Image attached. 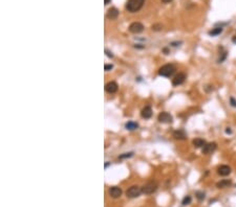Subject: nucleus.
<instances>
[{
	"instance_id": "f257e3e1",
	"label": "nucleus",
	"mask_w": 236,
	"mask_h": 207,
	"mask_svg": "<svg viewBox=\"0 0 236 207\" xmlns=\"http://www.w3.org/2000/svg\"><path fill=\"white\" fill-rule=\"evenodd\" d=\"M145 0H128L126 3V10L130 13H137L143 7Z\"/></svg>"
},
{
	"instance_id": "f03ea898",
	"label": "nucleus",
	"mask_w": 236,
	"mask_h": 207,
	"mask_svg": "<svg viewBox=\"0 0 236 207\" xmlns=\"http://www.w3.org/2000/svg\"><path fill=\"white\" fill-rule=\"evenodd\" d=\"M175 72V66L172 64H166L162 66L159 70V74L165 77H170L173 73Z\"/></svg>"
},
{
	"instance_id": "7ed1b4c3",
	"label": "nucleus",
	"mask_w": 236,
	"mask_h": 207,
	"mask_svg": "<svg viewBox=\"0 0 236 207\" xmlns=\"http://www.w3.org/2000/svg\"><path fill=\"white\" fill-rule=\"evenodd\" d=\"M157 187H159V184H157L156 181H150V182L146 183L142 187V193L145 194V195H151V194H153L156 191Z\"/></svg>"
},
{
	"instance_id": "20e7f679",
	"label": "nucleus",
	"mask_w": 236,
	"mask_h": 207,
	"mask_svg": "<svg viewBox=\"0 0 236 207\" xmlns=\"http://www.w3.org/2000/svg\"><path fill=\"white\" fill-rule=\"evenodd\" d=\"M142 193V188L141 187H139L138 185H133V186L129 187L128 189H127L126 191V195L128 198H131V199H133V198H138L140 195H141Z\"/></svg>"
},
{
	"instance_id": "39448f33",
	"label": "nucleus",
	"mask_w": 236,
	"mask_h": 207,
	"mask_svg": "<svg viewBox=\"0 0 236 207\" xmlns=\"http://www.w3.org/2000/svg\"><path fill=\"white\" fill-rule=\"evenodd\" d=\"M157 120L162 124H171L173 121V117L168 112H162L157 116Z\"/></svg>"
},
{
	"instance_id": "423d86ee",
	"label": "nucleus",
	"mask_w": 236,
	"mask_h": 207,
	"mask_svg": "<svg viewBox=\"0 0 236 207\" xmlns=\"http://www.w3.org/2000/svg\"><path fill=\"white\" fill-rule=\"evenodd\" d=\"M144 25L141 22H133L129 26V31L132 34H141L144 31Z\"/></svg>"
},
{
	"instance_id": "0eeeda50",
	"label": "nucleus",
	"mask_w": 236,
	"mask_h": 207,
	"mask_svg": "<svg viewBox=\"0 0 236 207\" xmlns=\"http://www.w3.org/2000/svg\"><path fill=\"white\" fill-rule=\"evenodd\" d=\"M231 172H232V170H231V168L229 165H226V164H224V165H220L217 168V173L219 176H222V177H227L229 176V175L231 174Z\"/></svg>"
},
{
	"instance_id": "6e6552de",
	"label": "nucleus",
	"mask_w": 236,
	"mask_h": 207,
	"mask_svg": "<svg viewBox=\"0 0 236 207\" xmlns=\"http://www.w3.org/2000/svg\"><path fill=\"white\" fill-rule=\"evenodd\" d=\"M185 81H186V74L180 72V73H178V74H176L175 77H174V79L172 80V85L180 86V85H182Z\"/></svg>"
},
{
	"instance_id": "1a4fd4ad",
	"label": "nucleus",
	"mask_w": 236,
	"mask_h": 207,
	"mask_svg": "<svg viewBox=\"0 0 236 207\" xmlns=\"http://www.w3.org/2000/svg\"><path fill=\"white\" fill-rule=\"evenodd\" d=\"M108 194L111 198L113 199H116V198H120L122 196V189L118 186H112L108 189Z\"/></svg>"
},
{
	"instance_id": "9d476101",
	"label": "nucleus",
	"mask_w": 236,
	"mask_h": 207,
	"mask_svg": "<svg viewBox=\"0 0 236 207\" xmlns=\"http://www.w3.org/2000/svg\"><path fill=\"white\" fill-rule=\"evenodd\" d=\"M216 147H217V144H216L215 142L206 143V145L203 147V154H205V155H208V154L213 153V152L216 150Z\"/></svg>"
},
{
	"instance_id": "9b49d317",
	"label": "nucleus",
	"mask_w": 236,
	"mask_h": 207,
	"mask_svg": "<svg viewBox=\"0 0 236 207\" xmlns=\"http://www.w3.org/2000/svg\"><path fill=\"white\" fill-rule=\"evenodd\" d=\"M118 89H119V86L116 82H109V83H107L105 86L106 92H108V93H110V94L116 93V92L118 91Z\"/></svg>"
},
{
	"instance_id": "f8f14e48",
	"label": "nucleus",
	"mask_w": 236,
	"mask_h": 207,
	"mask_svg": "<svg viewBox=\"0 0 236 207\" xmlns=\"http://www.w3.org/2000/svg\"><path fill=\"white\" fill-rule=\"evenodd\" d=\"M152 113H153V112H152V108L150 107V106H146V107L141 111V116L143 118H145V119H149V118H151Z\"/></svg>"
},
{
	"instance_id": "ddd939ff",
	"label": "nucleus",
	"mask_w": 236,
	"mask_h": 207,
	"mask_svg": "<svg viewBox=\"0 0 236 207\" xmlns=\"http://www.w3.org/2000/svg\"><path fill=\"white\" fill-rule=\"evenodd\" d=\"M119 16V10L118 8L116 7H111L108 10L107 12V18L110 19V20H114V19H116Z\"/></svg>"
},
{
	"instance_id": "4468645a",
	"label": "nucleus",
	"mask_w": 236,
	"mask_h": 207,
	"mask_svg": "<svg viewBox=\"0 0 236 207\" xmlns=\"http://www.w3.org/2000/svg\"><path fill=\"white\" fill-rule=\"evenodd\" d=\"M173 137L178 140H185L187 138V135L184 130H176L173 132Z\"/></svg>"
},
{
	"instance_id": "2eb2a0df",
	"label": "nucleus",
	"mask_w": 236,
	"mask_h": 207,
	"mask_svg": "<svg viewBox=\"0 0 236 207\" xmlns=\"http://www.w3.org/2000/svg\"><path fill=\"white\" fill-rule=\"evenodd\" d=\"M231 184H232V181L228 180V179H224V180H220L219 182H217L216 186H217V188H226V187L230 186Z\"/></svg>"
},
{
	"instance_id": "dca6fc26",
	"label": "nucleus",
	"mask_w": 236,
	"mask_h": 207,
	"mask_svg": "<svg viewBox=\"0 0 236 207\" xmlns=\"http://www.w3.org/2000/svg\"><path fill=\"white\" fill-rule=\"evenodd\" d=\"M192 143L195 147H197V149H199V147H204L206 145V141L201 138H195Z\"/></svg>"
},
{
	"instance_id": "f3484780",
	"label": "nucleus",
	"mask_w": 236,
	"mask_h": 207,
	"mask_svg": "<svg viewBox=\"0 0 236 207\" xmlns=\"http://www.w3.org/2000/svg\"><path fill=\"white\" fill-rule=\"evenodd\" d=\"M125 128H126L127 130H129V131H135V130H137V129L139 128V124H138L137 122H135V121H128L126 124H125Z\"/></svg>"
},
{
	"instance_id": "a211bd4d",
	"label": "nucleus",
	"mask_w": 236,
	"mask_h": 207,
	"mask_svg": "<svg viewBox=\"0 0 236 207\" xmlns=\"http://www.w3.org/2000/svg\"><path fill=\"white\" fill-rule=\"evenodd\" d=\"M222 31H224L222 27H215V28H213L212 31H209V35L211 36V37H215V36L220 35V34L222 33Z\"/></svg>"
},
{
	"instance_id": "6ab92c4d",
	"label": "nucleus",
	"mask_w": 236,
	"mask_h": 207,
	"mask_svg": "<svg viewBox=\"0 0 236 207\" xmlns=\"http://www.w3.org/2000/svg\"><path fill=\"white\" fill-rule=\"evenodd\" d=\"M191 202H192V198L190 197V196H186V197L183 199V201H182V204L184 206H186V205H189V204H191Z\"/></svg>"
},
{
	"instance_id": "aec40b11",
	"label": "nucleus",
	"mask_w": 236,
	"mask_h": 207,
	"mask_svg": "<svg viewBox=\"0 0 236 207\" xmlns=\"http://www.w3.org/2000/svg\"><path fill=\"white\" fill-rule=\"evenodd\" d=\"M195 196H196L197 200H199V201H203V200H205V198H206L205 193H203V191H196V193H195Z\"/></svg>"
},
{
	"instance_id": "412c9836",
	"label": "nucleus",
	"mask_w": 236,
	"mask_h": 207,
	"mask_svg": "<svg viewBox=\"0 0 236 207\" xmlns=\"http://www.w3.org/2000/svg\"><path fill=\"white\" fill-rule=\"evenodd\" d=\"M133 156V152H129V153H124L122 154V155L119 156V158L120 159H127V158H130Z\"/></svg>"
},
{
	"instance_id": "4be33fe9",
	"label": "nucleus",
	"mask_w": 236,
	"mask_h": 207,
	"mask_svg": "<svg viewBox=\"0 0 236 207\" xmlns=\"http://www.w3.org/2000/svg\"><path fill=\"white\" fill-rule=\"evenodd\" d=\"M162 28H163V25L159 24V23L153 24L151 26V29H152V31H162Z\"/></svg>"
},
{
	"instance_id": "5701e85b",
	"label": "nucleus",
	"mask_w": 236,
	"mask_h": 207,
	"mask_svg": "<svg viewBox=\"0 0 236 207\" xmlns=\"http://www.w3.org/2000/svg\"><path fill=\"white\" fill-rule=\"evenodd\" d=\"M112 68H113V65H112V64H106L105 66H104V69H105L106 71L111 70Z\"/></svg>"
},
{
	"instance_id": "b1692460",
	"label": "nucleus",
	"mask_w": 236,
	"mask_h": 207,
	"mask_svg": "<svg viewBox=\"0 0 236 207\" xmlns=\"http://www.w3.org/2000/svg\"><path fill=\"white\" fill-rule=\"evenodd\" d=\"M230 105L232 106L233 108H236V100L234 98H230Z\"/></svg>"
},
{
	"instance_id": "393cba45",
	"label": "nucleus",
	"mask_w": 236,
	"mask_h": 207,
	"mask_svg": "<svg viewBox=\"0 0 236 207\" xmlns=\"http://www.w3.org/2000/svg\"><path fill=\"white\" fill-rule=\"evenodd\" d=\"M105 52H106V54H107L109 58H112L113 57V54H112V52H110L109 50H107V49H105Z\"/></svg>"
},
{
	"instance_id": "a878e982",
	"label": "nucleus",
	"mask_w": 236,
	"mask_h": 207,
	"mask_svg": "<svg viewBox=\"0 0 236 207\" xmlns=\"http://www.w3.org/2000/svg\"><path fill=\"white\" fill-rule=\"evenodd\" d=\"M226 133L227 134H232V130H231V128H226Z\"/></svg>"
},
{
	"instance_id": "bb28decb",
	"label": "nucleus",
	"mask_w": 236,
	"mask_h": 207,
	"mask_svg": "<svg viewBox=\"0 0 236 207\" xmlns=\"http://www.w3.org/2000/svg\"><path fill=\"white\" fill-rule=\"evenodd\" d=\"M162 1H163L164 3H170V2H171L172 0H162Z\"/></svg>"
},
{
	"instance_id": "cd10ccee",
	"label": "nucleus",
	"mask_w": 236,
	"mask_h": 207,
	"mask_svg": "<svg viewBox=\"0 0 236 207\" xmlns=\"http://www.w3.org/2000/svg\"><path fill=\"white\" fill-rule=\"evenodd\" d=\"M110 1H111V0H105V4H106V5H107V4H109Z\"/></svg>"
},
{
	"instance_id": "c85d7f7f",
	"label": "nucleus",
	"mask_w": 236,
	"mask_h": 207,
	"mask_svg": "<svg viewBox=\"0 0 236 207\" xmlns=\"http://www.w3.org/2000/svg\"><path fill=\"white\" fill-rule=\"evenodd\" d=\"M232 41H233V43H235V44H236V36H235V37H233Z\"/></svg>"
},
{
	"instance_id": "c756f323",
	"label": "nucleus",
	"mask_w": 236,
	"mask_h": 207,
	"mask_svg": "<svg viewBox=\"0 0 236 207\" xmlns=\"http://www.w3.org/2000/svg\"><path fill=\"white\" fill-rule=\"evenodd\" d=\"M108 165H109V163H108V162H106V163H105V168H107Z\"/></svg>"
}]
</instances>
